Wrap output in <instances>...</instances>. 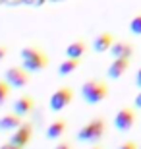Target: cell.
Masks as SVG:
<instances>
[{
    "label": "cell",
    "mask_w": 141,
    "mask_h": 149,
    "mask_svg": "<svg viewBox=\"0 0 141 149\" xmlns=\"http://www.w3.org/2000/svg\"><path fill=\"white\" fill-rule=\"evenodd\" d=\"M22 66L27 72H43L44 68L49 66V56L41 52L35 47H25L22 49Z\"/></svg>",
    "instance_id": "cell-1"
},
{
    "label": "cell",
    "mask_w": 141,
    "mask_h": 149,
    "mask_svg": "<svg viewBox=\"0 0 141 149\" xmlns=\"http://www.w3.org/2000/svg\"><path fill=\"white\" fill-rule=\"evenodd\" d=\"M81 97L89 105H97L108 97V85L101 79H89L81 85Z\"/></svg>",
    "instance_id": "cell-2"
},
{
    "label": "cell",
    "mask_w": 141,
    "mask_h": 149,
    "mask_svg": "<svg viewBox=\"0 0 141 149\" xmlns=\"http://www.w3.org/2000/svg\"><path fill=\"white\" fill-rule=\"evenodd\" d=\"M104 130H106V122L103 118H95V120H89L85 126L77 132V139L83 141V143H93V141H99L103 138Z\"/></svg>",
    "instance_id": "cell-3"
},
{
    "label": "cell",
    "mask_w": 141,
    "mask_h": 149,
    "mask_svg": "<svg viewBox=\"0 0 141 149\" xmlns=\"http://www.w3.org/2000/svg\"><path fill=\"white\" fill-rule=\"evenodd\" d=\"M4 81L14 89H22V87H25V85H29L31 77H29V72L23 66H12V68L6 70Z\"/></svg>",
    "instance_id": "cell-4"
},
{
    "label": "cell",
    "mask_w": 141,
    "mask_h": 149,
    "mask_svg": "<svg viewBox=\"0 0 141 149\" xmlns=\"http://www.w3.org/2000/svg\"><path fill=\"white\" fill-rule=\"evenodd\" d=\"M72 99H74V91H72L70 87H60V89H56L54 93L50 95V101H49L50 111H52V112L64 111L66 107L72 103Z\"/></svg>",
    "instance_id": "cell-5"
},
{
    "label": "cell",
    "mask_w": 141,
    "mask_h": 149,
    "mask_svg": "<svg viewBox=\"0 0 141 149\" xmlns=\"http://www.w3.org/2000/svg\"><path fill=\"white\" fill-rule=\"evenodd\" d=\"M31 138H33V128H31V124H29V122H23L17 130H14V132H12L10 143L16 145L17 149H25L29 145V141H31Z\"/></svg>",
    "instance_id": "cell-6"
},
{
    "label": "cell",
    "mask_w": 141,
    "mask_h": 149,
    "mask_svg": "<svg viewBox=\"0 0 141 149\" xmlns=\"http://www.w3.org/2000/svg\"><path fill=\"white\" fill-rule=\"evenodd\" d=\"M135 124V111L133 109H120L114 116V128L120 132H128Z\"/></svg>",
    "instance_id": "cell-7"
},
{
    "label": "cell",
    "mask_w": 141,
    "mask_h": 149,
    "mask_svg": "<svg viewBox=\"0 0 141 149\" xmlns=\"http://www.w3.org/2000/svg\"><path fill=\"white\" fill-rule=\"evenodd\" d=\"M33 111H35V101L29 95H22V97H17L14 101V114H17L19 118L29 116Z\"/></svg>",
    "instance_id": "cell-8"
},
{
    "label": "cell",
    "mask_w": 141,
    "mask_h": 149,
    "mask_svg": "<svg viewBox=\"0 0 141 149\" xmlns=\"http://www.w3.org/2000/svg\"><path fill=\"white\" fill-rule=\"evenodd\" d=\"M130 68V60L126 58H114V62H110V66L106 68V76L110 79H120Z\"/></svg>",
    "instance_id": "cell-9"
},
{
    "label": "cell",
    "mask_w": 141,
    "mask_h": 149,
    "mask_svg": "<svg viewBox=\"0 0 141 149\" xmlns=\"http://www.w3.org/2000/svg\"><path fill=\"white\" fill-rule=\"evenodd\" d=\"M114 45V37L110 33H101L95 37V41H93V50L95 52H106V50H110V47Z\"/></svg>",
    "instance_id": "cell-10"
},
{
    "label": "cell",
    "mask_w": 141,
    "mask_h": 149,
    "mask_svg": "<svg viewBox=\"0 0 141 149\" xmlns=\"http://www.w3.org/2000/svg\"><path fill=\"white\" fill-rule=\"evenodd\" d=\"M22 124L23 122L17 114H14V112H12V114H6V116L0 118V132H14V130H17Z\"/></svg>",
    "instance_id": "cell-11"
},
{
    "label": "cell",
    "mask_w": 141,
    "mask_h": 149,
    "mask_svg": "<svg viewBox=\"0 0 141 149\" xmlns=\"http://www.w3.org/2000/svg\"><path fill=\"white\" fill-rule=\"evenodd\" d=\"M108 52L114 58H126V60H130L131 54H133V49H131L130 43H114Z\"/></svg>",
    "instance_id": "cell-12"
},
{
    "label": "cell",
    "mask_w": 141,
    "mask_h": 149,
    "mask_svg": "<svg viewBox=\"0 0 141 149\" xmlns=\"http://www.w3.org/2000/svg\"><path fill=\"white\" fill-rule=\"evenodd\" d=\"M83 54H85V43H83V41H76V43H72V45L66 47V56H68V58L79 60Z\"/></svg>",
    "instance_id": "cell-13"
},
{
    "label": "cell",
    "mask_w": 141,
    "mask_h": 149,
    "mask_svg": "<svg viewBox=\"0 0 141 149\" xmlns=\"http://www.w3.org/2000/svg\"><path fill=\"white\" fill-rule=\"evenodd\" d=\"M64 132H66V122L64 120H54L52 124H49V128H47V138L58 139Z\"/></svg>",
    "instance_id": "cell-14"
},
{
    "label": "cell",
    "mask_w": 141,
    "mask_h": 149,
    "mask_svg": "<svg viewBox=\"0 0 141 149\" xmlns=\"http://www.w3.org/2000/svg\"><path fill=\"white\" fill-rule=\"evenodd\" d=\"M79 68V60H76V58H66L64 62H60L58 66V74L60 76H70V74H74Z\"/></svg>",
    "instance_id": "cell-15"
},
{
    "label": "cell",
    "mask_w": 141,
    "mask_h": 149,
    "mask_svg": "<svg viewBox=\"0 0 141 149\" xmlns=\"http://www.w3.org/2000/svg\"><path fill=\"white\" fill-rule=\"evenodd\" d=\"M10 85L6 81H0V107L6 103V99H8V95H10Z\"/></svg>",
    "instance_id": "cell-16"
},
{
    "label": "cell",
    "mask_w": 141,
    "mask_h": 149,
    "mask_svg": "<svg viewBox=\"0 0 141 149\" xmlns=\"http://www.w3.org/2000/svg\"><path fill=\"white\" fill-rule=\"evenodd\" d=\"M130 31L133 35H141V14H139V16H135L130 22Z\"/></svg>",
    "instance_id": "cell-17"
},
{
    "label": "cell",
    "mask_w": 141,
    "mask_h": 149,
    "mask_svg": "<svg viewBox=\"0 0 141 149\" xmlns=\"http://www.w3.org/2000/svg\"><path fill=\"white\" fill-rule=\"evenodd\" d=\"M118 149H137V143L135 141H124Z\"/></svg>",
    "instance_id": "cell-18"
},
{
    "label": "cell",
    "mask_w": 141,
    "mask_h": 149,
    "mask_svg": "<svg viewBox=\"0 0 141 149\" xmlns=\"http://www.w3.org/2000/svg\"><path fill=\"white\" fill-rule=\"evenodd\" d=\"M133 105H135V109H141V91L135 95V99H133Z\"/></svg>",
    "instance_id": "cell-19"
},
{
    "label": "cell",
    "mask_w": 141,
    "mask_h": 149,
    "mask_svg": "<svg viewBox=\"0 0 141 149\" xmlns=\"http://www.w3.org/2000/svg\"><path fill=\"white\" fill-rule=\"evenodd\" d=\"M135 85H137V87L141 89V68L137 70V76H135Z\"/></svg>",
    "instance_id": "cell-20"
},
{
    "label": "cell",
    "mask_w": 141,
    "mask_h": 149,
    "mask_svg": "<svg viewBox=\"0 0 141 149\" xmlns=\"http://www.w3.org/2000/svg\"><path fill=\"white\" fill-rule=\"evenodd\" d=\"M4 58H6V47L0 45V60H4Z\"/></svg>",
    "instance_id": "cell-21"
},
{
    "label": "cell",
    "mask_w": 141,
    "mask_h": 149,
    "mask_svg": "<svg viewBox=\"0 0 141 149\" xmlns=\"http://www.w3.org/2000/svg\"><path fill=\"white\" fill-rule=\"evenodd\" d=\"M0 149H17L16 145H12L10 141H8V143H4V145H0Z\"/></svg>",
    "instance_id": "cell-22"
},
{
    "label": "cell",
    "mask_w": 141,
    "mask_h": 149,
    "mask_svg": "<svg viewBox=\"0 0 141 149\" xmlns=\"http://www.w3.org/2000/svg\"><path fill=\"white\" fill-rule=\"evenodd\" d=\"M54 149H70V145H68V143H64V141H62V143H58V145H56Z\"/></svg>",
    "instance_id": "cell-23"
},
{
    "label": "cell",
    "mask_w": 141,
    "mask_h": 149,
    "mask_svg": "<svg viewBox=\"0 0 141 149\" xmlns=\"http://www.w3.org/2000/svg\"><path fill=\"white\" fill-rule=\"evenodd\" d=\"M31 4H35V6H41V4H44V0H31Z\"/></svg>",
    "instance_id": "cell-24"
},
{
    "label": "cell",
    "mask_w": 141,
    "mask_h": 149,
    "mask_svg": "<svg viewBox=\"0 0 141 149\" xmlns=\"http://www.w3.org/2000/svg\"><path fill=\"white\" fill-rule=\"evenodd\" d=\"M8 4H19V2H23V0H6Z\"/></svg>",
    "instance_id": "cell-25"
},
{
    "label": "cell",
    "mask_w": 141,
    "mask_h": 149,
    "mask_svg": "<svg viewBox=\"0 0 141 149\" xmlns=\"http://www.w3.org/2000/svg\"><path fill=\"white\" fill-rule=\"evenodd\" d=\"M23 2H27V4H31V0H23Z\"/></svg>",
    "instance_id": "cell-26"
},
{
    "label": "cell",
    "mask_w": 141,
    "mask_h": 149,
    "mask_svg": "<svg viewBox=\"0 0 141 149\" xmlns=\"http://www.w3.org/2000/svg\"><path fill=\"white\" fill-rule=\"evenodd\" d=\"M91 149H101V147H91Z\"/></svg>",
    "instance_id": "cell-27"
},
{
    "label": "cell",
    "mask_w": 141,
    "mask_h": 149,
    "mask_svg": "<svg viewBox=\"0 0 141 149\" xmlns=\"http://www.w3.org/2000/svg\"><path fill=\"white\" fill-rule=\"evenodd\" d=\"M139 149H141V147H139Z\"/></svg>",
    "instance_id": "cell-28"
}]
</instances>
